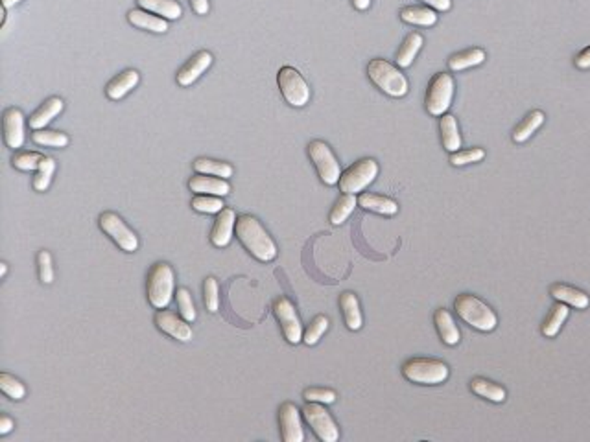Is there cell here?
<instances>
[{
  "label": "cell",
  "instance_id": "cell-1",
  "mask_svg": "<svg viewBox=\"0 0 590 442\" xmlns=\"http://www.w3.org/2000/svg\"><path fill=\"white\" fill-rule=\"evenodd\" d=\"M236 236L245 249L260 262H271L277 257V245L255 216H238Z\"/></svg>",
  "mask_w": 590,
  "mask_h": 442
},
{
  "label": "cell",
  "instance_id": "cell-2",
  "mask_svg": "<svg viewBox=\"0 0 590 442\" xmlns=\"http://www.w3.org/2000/svg\"><path fill=\"white\" fill-rule=\"evenodd\" d=\"M457 315L465 321L467 324H471L472 328L479 332H493L498 324V317L493 309L489 308L484 301H479L478 297L469 295V293H462L457 295L456 302H454Z\"/></svg>",
  "mask_w": 590,
  "mask_h": 442
},
{
  "label": "cell",
  "instance_id": "cell-3",
  "mask_svg": "<svg viewBox=\"0 0 590 442\" xmlns=\"http://www.w3.org/2000/svg\"><path fill=\"white\" fill-rule=\"evenodd\" d=\"M367 74L369 80L373 81L382 93H386L387 96L402 98L408 93V80H406V76L397 66L387 63L386 59H373L367 65Z\"/></svg>",
  "mask_w": 590,
  "mask_h": 442
},
{
  "label": "cell",
  "instance_id": "cell-4",
  "mask_svg": "<svg viewBox=\"0 0 590 442\" xmlns=\"http://www.w3.org/2000/svg\"><path fill=\"white\" fill-rule=\"evenodd\" d=\"M148 299L157 309H165L170 304L176 287L173 269L166 262H157L148 274Z\"/></svg>",
  "mask_w": 590,
  "mask_h": 442
},
{
  "label": "cell",
  "instance_id": "cell-5",
  "mask_svg": "<svg viewBox=\"0 0 590 442\" xmlns=\"http://www.w3.org/2000/svg\"><path fill=\"white\" fill-rule=\"evenodd\" d=\"M402 374L412 384L437 385L449 378V367L439 359L413 358L404 363Z\"/></svg>",
  "mask_w": 590,
  "mask_h": 442
},
{
  "label": "cell",
  "instance_id": "cell-6",
  "mask_svg": "<svg viewBox=\"0 0 590 442\" xmlns=\"http://www.w3.org/2000/svg\"><path fill=\"white\" fill-rule=\"evenodd\" d=\"M454 98V80L447 72H439L428 83L424 106L432 116H443Z\"/></svg>",
  "mask_w": 590,
  "mask_h": 442
},
{
  "label": "cell",
  "instance_id": "cell-7",
  "mask_svg": "<svg viewBox=\"0 0 590 442\" xmlns=\"http://www.w3.org/2000/svg\"><path fill=\"white\" fill-rule=\"evenodd\" d=\"M280 93L292 107H305L310 102V87L293 66H283L277 74Z\"/></svg>",
  "mask_w": 590,
  "mask_h": 442
},
{
  "label": "cell",
  "instance_id": "cell-8",
  "mask_svg": "<svg viewBox=\"0 0 590 442\" xmlns=\"http://www.w3.org/2000/svg\"><path fill=\"white\" fill-rule=\"evenodd\" d=\"M378 175V163L375 159H362L345 170L340 177V190L343 194H358L367 188Z\"/></svg>",
  "mask_w": 590,
  "mask_h": 442
},
{
  "label": "cell",
  "instance_id": "cell-9",
  "mask_svg": "<svg viewBox=\"0 0 590 442\" xmlns=\"http://www.w3.org/2000/svg\"><path fill=\"white\" fill-rule=\"evenodd\" d=\"M308 155H310V160L314 163L315 170L320 173V179L325 185L332 186L340 183V177H342L340 163L334 157L332 150H330L327 142L312 140L308 144Z\"/></svg>",
  "mask_w": 590,
  "mask_h": 442
},
{
  "label": "cell",
  "instance_id": "cell-10",
  "mask_svg": "<svg viewBox=\"0 0 590 442\" xmlns=\"http://www.w3.org/2000/svg\"><path fill=\"white\" fill-rule=\"evenodd\" d=\"M302 416L317 437L323 442H336L340 438V428L330 413L320 402H308L302 407Z\"/></svg>",
  "mask_w": 590,
  "mask_h": 442
},
{
  "label": "cell",
  "instance_id": "cell-11",
  "mask_svg": "<svg viewBox=\"0 0 590 442\" xmlns=\"http://www.w3.org/2000/svg\"><path fill=\"white\" fill-rule=\"evenodd\" d=\"M100 229L106 232L122 251L133 252L138 249V238L133 230L124 223V220L115 212H103L98 220Z\"/></svg>",
  "mask_w": 590,
  "mask_h": 442
},
{
  "label": "cell",
  "instance_id": "cell-12",
  "mask_svg": "<svg viewBox=\"0 0 590 442\" xmlns=\"http://www.w3.org/2000/svg\"><path fill=\"white\" fill-rule=\"evenodd\" d=\"M273 314H275L277 321H279L283 334L288 343L297 345L302 341V324L299 321V315L293 308L292 301L286 297H279L273 304Z\"/></svg>",
  "mask_w": 590,
  "mask_h": 442
},
{
  "label": "cell",
  "instance_id": "cell-13",
  "mask_svg": "<svg viewBox=\"0 0 590 442\" xmlns=\"http://www.w3.org/2000/svg\"><path fill=\"white\" fill-rule=\"evenodd\" d=\"M279 422L280 433H283L284 442H302L305 441V431L301 424V413L295 407V404L284 402L279 409Z\"/></svg>",
  "mask_w": 590,
  "mask_h": 442
},
{
  "label": "cell",
  "instance_id": "cell-14",
  "mask_svg": "<svg viewBox=\"0 0 590 442\" xmlns=\"http://www.w3.org/2000/svg\"><path fill=\"white\" fill-rule=\"evenodd\" d=\"M156 324L161 332L168 334L173 339L181 341V343H187V341L192 339V328L188 324V321L185 319H179L173 312H168V309H159L156 314Z\"/></svg>",
  "mask_w": 590,
  "mask_h": 442
},
{
  "label": "cell",
  "instance_id": "cell-15",
  "mask_svg": "<svg viewBox=\"0 0 590 442\" xmlns=\"http://www.w3.org/2000/svg\"><path fill=\"white\" fill-rule=\"evenodd\" d=\"M236 214L233 208H223L222 212H218L216 221H214L213 232H210V242L216 247H227L231 243L233 235L236 229Z\"/></svg>",
  "mask_w": 590,
  "mask_h": 442
},
{
  "label": "cell",
  "instance_id": "cell-16",
  "mask_svg": "<svg viewBox=\"0 0 590 442\" xmlns=\"http://www.w3.org/2000/svg\"><path fill=\"white\" fill-rule=\"evenodd\" d=\"M4 140L14 150L24 144V116L17 107H9L4 113Z\"/></svg>",
  "mask_w": 590,
  "mask_h": 442
},
{
  "label": "cell",
  "instance_id": "cell-17",
  "mask_svg": "<svg viewBox=\"0 0 590 442\" xmlns=\"http://www.w3.org/2000/svg\"><path fill=\"white\" fill-rule=\"evenodd\" d=\"M213 65V53L207 52V50H201L198 52L192 59H188V63L183 66L178 74V83L181 87H188V85L194 83L195 80H200V76L203 74L209 66Z\"/></svg>",
  "mask_w": 590,
  "mask_h": 442
},
{
  "label": "cell",
  "instance_id": "cell-18",
  "mask_svg": "<svg viewBox=\"0 0 590 442\" xmlns=\"http://www.w3.org/2000/svg\"><path fill=\"white\" fill-rule=\"evenodd\" d=\"M188 188L195 194H209V195H227L231 192V185L227 183V179H222V177H214V175H203V173H198L188 181Z\"/></svg>",
  "mask_w": 590,
  "mask_h": 442
},
{
  "label": "cell",
  "instance_id": "cell-19",
  "mask_svg": "<svg viewBox=\"0 0 590 442\" xmlns=\"http://www.w3.org/2000/svg\"><path fill=\"white\" fill-rule=\"evenodd\" d=\"M138 81H141V76H138L137 71H133V68H129V71H124L122 74H118L116 78H113L111 81H109V85H107L106 88V94L109 100H122V98L126 96L128 93H131L135 87L138 85Z\"/></svg>",
  "mask_w": 590,
  "mask_h": 442
},
{
  "label": "cell",
  "instance_id": "cell-20",
  "mask_svg": "<svg viewBox=\"0 0 590 442\" xmlns=\"http://www.w3.org/2000/svg\"><path fill=\"white\" fill-rule=\"evenodd\" d=\"M434 323H435V328H437V332H439V336H441V339H443L444 345L454 346L459 343L462 334H459V328H457L456 323H454V319H452V315H450L449 309H444V308L435 309Z\"/></svg>",
  "mask_w": 590,
  "mask_h": 442
},
{
  "label": "cell",
  "instance_id": "cell-21",
  "mask_svg": "<svg viewBox=\"0 0 590 442\" xmlns=\"http://www.w3.org/2000/svg\"><path fill=\"white\" fill-rule=\"evenodd\" d=\"M128 21L133 26L141 28V30L153 31V34H165L168 30L166 19L159 17V15H151V11H146V9H131L128 14Z\"/></svg>",
  "mask_w": 590,
  "mask_h": 442
},
{
  "label": "cell",
  "instance_id": "cell-22",
  "mask_svg": "<svg viewBox=\"0 0 590 442\" xmlns=\"http://www.w3.org/2000/svg\"><path fill=\"white\" fill-rule=\"evenodd\" d=\"M550 293L555 301L570 304L577 309H585L590 304V299L586 293H583L581 289H576L572 286H566V284H554L550 287Z\"/></svg>",
  "mask_w": 590,
  "mask_h": 442
},
{
  "label": "cell",
  "instance_id": "cell-23",
  "mask_svg": "<svg viewBox=\"0 0 590 442\" xmlns=\"http://www.w3.org/2000/svg\"><path fill=\"white\" fill-rule=\"evenodd\" d=\"M358 205L369 212H377L382 214V216H395L399 212V205L393 199L378 194H369V192H364L360 195Z\"/></svg>",
  "mask_w": 590,
  "mask_h": 442
},
{
  "label": "cell",
  "instance_id": "cell-24",
  "mask_svg": "<svg viewBox=\"0 0 590 442\" xmlns=\"http://www.w3.org/2000/svg\"><path fill=\"white\" fill-rule=\"evenodd\" d=\"M63 110V100L61 98H49L43 106L39 107V109L34 113V115L30 116V128L34 129V131H37V129H45L46 125L52 122L56 116L59 115Z\"/></svg>",
  "mask_w": 590,
  "mask_h": 442
},
{
  "label": "cell",
  "instance_id": "cell-25",
  "mask_svg": "<svg viewBox=\"0 0 590 442\" xmlns=\"http://www.w3.org/2000/svg\"><path fill=\"white\" fill-rule=\"evenodd\" d=\"M340 308L343 312V319L349 330L356 332L364 324V317H362V309H360V302L356 299L355 293L345 292L340 297Z\"/></svg>",
  "mask_w": 590,
  "mask_h": 442
},
{
  "label": "cell",
  "instance_id": "cell-26",
  "mask_svg": "<svg viewBox=\"0 0 590 442\" xmlns=\"http://www.w3.org/2000/svg\"><path fill=\"white\" fill-rule=\"evenodd\" d=\"M137 4L146 11L161 15L166 21H173L183 15V8L178 0H137Z\"/></svg>",
  "mask_w": 590,
  "mask_h": 442
},
{
  "label": "cell",
  "instance_id": "cell-27",
  "mask_svg": "<svg viewBox=\"0 0 590 442\" xmlns=\"http://www.w3.org/2000/svg\"><path fill=\"white\" fill-rule=\"evenodd\" d=\"M439 131H441V140H443L444 150L450 151V153L459 151V148H462V135H459L457 122L452 115L441 116Z\"/></svg>",
  "mask_w": 590,
  "mask_h": 442
},
{
  "label": "cell",
  "instance_id": "cell-28",
  "mask_svg": "<svg viewBox=\"0 0 590 442\" xmlns=\"http://www.w3.org/2000/svg\"><path fill=\"white\" fill-rule=\"evenodd\" d=\"M195 173H203V175H214V177H222V179H227V177H233L235 170L229 163H222V160H214V159H195L194 164H192Z\"/></svg>",
  "mask_w": 590,
  "mask_h": 442
},
{
  "label": "cell",
  "instance_id": "cell-29",
  "mask_svg": "<svg viewBox=\"0 0 590 442\" xmlns=\"http://www.w3.org/2000/svg\"><path fill=\"white\" fill-rule=\"evenodd\" d=\"M471 389L472 393L478 394V396L487 398V400L497 404H502L507 398L506 389H504L502 385L485 380V378H474V380L471 381Z\"/></svg>",
  "mask_w": 590,
  "mask_h": 442
},
{
  "label": "cell",
  "instance_id": "cell-30",
  "mask_svg": "<svg viewBox=\"0 0 590 442\" xmlns=\"http://www.w3.org/2000/svg\"><path fill=\"white\" fill-rule=\"evenodd\" d=\"M400 19L408 24H417V26H434L437 22V15L434 9L421 8V6H408L402 8L400 11Z\"/></svg>",
  "mask_w": 590,
  "mask_h": 442
},
{
  "label": "cell",
  "instance_id": "cell-31",
  "mask_svg": "<svg viewBox=\"0 0 590 442\" xmlns=\"http://www.w3.org/2000/svg\"><path fill=\"white\" fill-rule=\"evenodd\" d=\"M542 124H544V113H542V110H531V113H529V115L515 128V131H513V140L519 142V144L520 142H526Z\"/></svg>",
  "mask_w": 590,
  "mask_h": 442
},
{
  "label": "cell",
  "instance_id": "cell-32",
  "mask_svg": "<svg viewBox=\"0 0 590 442\" xmlns=\"http://www.w3.org/2000/svg\"><path fill=\"white\" fill-rule=\"evenodd\" d=\"M421 46H422V36L421 34H417V31H412V34L404 39L402 46L399 48V53H397V65L402 66V68L412 65L415 56H417L419 50H421Z\"/></svg>",
  "mask_w": 590,
  "mask_h": 442
},
{
  "label": "cell",
  "instance_id": "cell-33",
  "mask_svg": "<svg viewBox=\"0 0 590 442\" xmlns=\"http://www.w3.org/2000/svg\"><path fill=\"white\" fill-rule=\"evenodd\" d=\"M485 61V52L482 48H471L465 50V52L454 53L452 58L449 59V66L452 71H465V68H471V66L482 65Z\"/></svg>",
  "mask_w": 590,
  "mask_h": 442
},
{
  "label": "cell",
  "instance_id": "cell-34",
  "mask_svg": "<svg viewBox=\"0 0 590 442\" xmlns=\"http://www.w3.org/2000/svg\"><path fill=\"white\" fill-rule=\"evenodd\" d=\"M568 314H570V309H568V306L564 304V302L555 304L554 308H551V314L548 315V319H546V323L542 324V334H544L546 337L557 336L561 327H563L564 321H566Z\"/></svg>",
  "mask_w": 590,
  "mask_h": 442
},
{
  "label": "cell",
  "instance_id": "cell-35",
  "mask_svg": "<svg viewBox=\"0 0 590 442\" xmlns=\"http://www.w3.org/2000/svg\"><path fill=\"white\" fill-rule=\"evenodd\" d=\"M356 205H358L356 194H343L342 197L336 201L332 210H330V223H332V225H342L343 221L351 216Z\"/></svg>",
  "mask_w": 590,
  "mask_h": 442
},
{
  "label": "cell",
  "instance_id": "cell-36",
  "mask_svg": "<svg viewBox=\"0 0 590 442\" xmlns=\"http://www.w3.org/2000/svg\"><path fill=\"white\" fill-rule=\"evenodd\" d=\"M31 140L39 146L49 148H65L68 146V137L61 131H52V129H37L31 135Z\"/></svg>",
  "mask_w": 590,
  "mask_h": 442
},
{
  "label": "cell",
  "instance_id": "cell-37",
  "mask_svg": "<svg viewBox=\"0 0 590 442\" xmlns=\"http://www.w3.org/2000/svg\"><path fill=\"white\" fill-rule=\"evenodd\" d=\"M54 172H56V160H54L52 157H43L39 168H37L36 177H34V188H36L37 192L49 190Z\"/></svg>",
  "mask_w": 590,
  "mask_h": 442
},
{
  "label": "cell",
  "instance_id": "cell-38",
  "mask_svg": "<svg viewBox=\"0 0 590 442\" xmlns=\"http://www.w3.org/2000/svg\"><path fill=\"white\" fill-rule=\"evenodd\" d=\"M192 208L203 214H218V212H222L223 208H225V205H223L220 195L198 194L194 199H192Z\"/></svg>",
  "mask_w": 590,
  "mask_h": 442
},
{
  "label": "cell",
  "instance_id": "cell-39",
  "mask_svg": "<svg viewBox=\"0 0 590 442\" xmlns=\"http://www.w3.org/2000/svg\"><path fill=\"white\" fill-rule=\"evenodd\" d=\"M0 389H2V393H4L6 396L11 398V400H23V398L26 396V387H24V384H21L15 376L8 374V372H2V374H0Z\"/></svg>",
  "mask_w": 590,
  "mask_h": 442
},
{
  "label": "cell",
  "instance_id": "cell-40",
  "mask_svg": "<svg viewBox=\"0 0 590 442\" xmlns=\"http://www.w3.org/2000/svg\"><path fill=\"white\" fill-rule=\"evenodd\" d=\"M327 328H329V319L325 317V315H317V317L308 324L305 334H302V341H305L307 345H315V343L323 337Z\"/></svg>",
  "mask_w": 590,
  "mask_h": 442
},
{
  "label": "cell",
  "instance_id": "cell-41",
  "mask_svg": "<svg viewBox=\"0 0 590 442\" xmlns=\"http://www.w3.org/2000/svg\"><path fill=\"white\" fill-rule=\"evenodd\" d=\"M203 302L210 314H216L220 308V287H218V280L214 277H207V280L203 282Z\"/></svg>",
  "mask_w": 590,
  "mask_h": 442
},
{
  "label": "cell",
  "instance_id": "cell-42",
  "mask_svg": "<svg viewBox=\"0 0 590 442\" xmlns=\"http://www.w3.org/2000/svg\"><path fill=\"white\" fill-rule=\"evenodd\" d=\"M178 306H179V314L185 321L188 323H194L195 321V308L194 302H192V295L187 287H179L178 289Z\"/></svg>",
  "mask_w": 590,
  "mask_h": 442
},
{
  "label": "cell",
  "instance_id": "cell-43",
  "mask_svg": "<svg viewBox=\"0 0 590 442\" xmlns=\"http://www.w3.org/2000/svg\"><path fill=\"white\" fill-rule=\"evenodd\" d=\"M485 157V151L482 148H471L467 151H454L450 155V164L452 166H465V164L479 163Z\"/></svg>",
  "mask_w": 590,
  "mask_h": 442
},
{
  "label": "cell",
  "instance_id": "cell-44",
  "mask_svg": "<svg viewBox=\"0 0 590 442\" xmlns=\"http://www.w3.org/2000/svg\"><path fill=\"white\" fill-rule=\"evenodd\" d=\"M41 160H43V155L23 151V153L14 155L11 163H14V166L17 170H23V172H34V170L39 168Z\"/></svg>",
  "mask_w": 590,
  "mask_h": 442
},
{
  "label": "cell",
  "instance_id": "cell-45",
  "mask_svg": "<svg viewBox=\"0 0 590 442\" xmlns=\"http://www.w3.org/2000/svg\"><path fill=\"white\" fill-rule=\"evenodd\" d=\"M37 265H39V279L43 284L54 282V267H52V257L49 251H39L37 255Z\"/></svg>",
  "mask_w": 590,
  "mask_h": 442
},
{
  "label": "cell",
  "instance_id": "cell-46",
  "mask_svg": "<svg viewBox=\"0 0 590 442\" xmlns=\"http://www.w3.org/2000/svg\"><path fill=\"white\" fill-rule=\"evenodd\" d=\"M307 402H320V404H334L336 402V393L332 389H321V387H310L302 393Z\"/></svg>",
  "mask_w": 590,
  "mask_h": 442
},
{
  "label": "cell",
  "instance_id": "cell-47",
  "mask_svg": "<svg viewBox=\"0 0 590 442\" xmlns=\"http://www.w3.org/2000/svg\"><path fill=\"white\" fill-rule=\"evenodd\" d=\"M424 4L432 6L437 11H449L452 8V0H422Z\"/></svg>",
  "mask_w": 590,
  "mask_h": 442
},
{
  "label": "cell",
  "instance_id": "cell-48",
  "mask_svg": "<svg viewBox=\"0 0 590 442\" xmlns=\"http://www.w3.org/2000/svg\"><path fill=\"white\" fill-rule=\"evenodd\" d=\"M576 66L577 68H583V71H585V68H590V46L583 50V52L577 53Z\"/></svg>",
  "mask_w": 590,
  "mask_h": 442
},
{
  "label": "cell",
  "instance_id": "cell-49",
  "mask_svg": "<svg viewBox=\"0 0 590 442\" xmlns=\"http://www.w3.org/2000/svg\"><path fill=\"white\" fill-rule=\"evenodd\" d=\"M190 6L198 15H207L209 14V0H190Z\"/></svg>",
  "mask_w": 590,
  "mask_h": 442
},
{
  "label": "cell",
  "instance_id": "cell-50",
  "mask_svg": "<svg viewBox=\"0 0 590 442\" xmlns=\"http://www.w3.org/2000/svg\"><path fill=\"white\" fill-rule=\"evenodd\" d=\"M15 428V422L8 415L0 416V435H8Z\"/></svg>",
  "mask_w": 590,
  "mask_h": 442
},
{
  "label": "cell",
  "instance_id": "cell-51",
  "mask_svg": "<svg viewBox=\"0 0 590 442\" xmlns=\"http://www.w3.org/2000/svg\"><path fill=\"white\" fill-rule=\"evenodd\" d=\"M369 4H371V0H352V6H355L356 9H360V11L367 9Z\"/></svg>",
  "mask_w": 590,
  "mask_h": 442
},
{
  "label": "cell",
  "instance_id": "cell-52",
  "mask_svg": "<svg viewBox=\"0 0 590 442\" xmlns=\"http://www.w3.org/2000/svg\"><path fill=\"white\" fill-rule=\"evenodd\" d=\"M19 2H21V0H2V8H11V6H15V4H19Z\"/></svg>",
  "mask_w": 590,
  "mask_h": 442
},
{
  "label": "cell",
  "instance_id": "cell-53",
  "mask_svg": "<svg viewBox=\"0 0 590 442\" xmlns=\"http://www.w3.org/2000/svg\"><path fill=\"white\" fill-rule=\"evenodd\" d=\"M6 273H8V264H0V277L4 279Z\"/></svg>",
  "mask_w": 590,
  "mask_h": 442
}]
</instances>
